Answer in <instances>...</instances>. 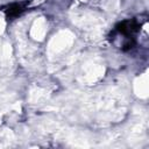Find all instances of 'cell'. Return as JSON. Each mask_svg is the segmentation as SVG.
Here are the masks:
<instances>
[{
  "label": "cell",
  "instance_id": "2",
  "mask_svg": "<svg viewBox=\"0 0 149 149\" xmlns=\"http://www.w3.org/2000/svg\"><path fill=\"white\" fill-rule=\"evenodd\" d=\"M23 10H24V5H22V3H13L6 9V16L8 19H13V17L19 16Z\"/></svg>",
  "mask_w": 149,
  "mask_h": 149
},
{
  "label": "cell",
  "instance_id": "1",
  "mask_svg": "<svg viewBox=\"0 0 149 149\" xmlns=\"http://www.w3.org/2000/svg\"><path fill=\"white\" fill-rule=\"evenodd\" d=\"M115 28L119 34H122L123 36H126L128 38H133L132 36L140 30L141 24L137 22V20L132 19V20H125V21L118 23Z\"/></svg>",
  "mask_w": 149,
  "mask_h": 149
}]
</instances>
